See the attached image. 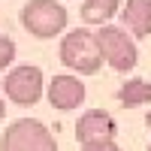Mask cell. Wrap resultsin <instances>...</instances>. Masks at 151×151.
<instances>
[{
	"instance_id": "cell-1",
	"label": "cell",
	"mask_w": 151,
	"mask_h": 151,
	"mask_svg": "<svg viewBox=\"0 0 151 151\" xmlns=\"http://www.w3.org/2000/svg\"><path fill=\"white\" fill-rule=\"evenodd\" d=\"M60 64L82 73V76H94L103 64V55H100V45H97V36L91 30H70L64 40H60Z\"/></svg>"
},
{
	"instance_id": "cell-2",
	"label": "cell",
	"mask_w": 151,
	"mask_h": 151,
	"mask_svg": "<svg viewBox=\"0 0 151 151\" xmlns=\"http://www.w3.org/2000/svg\"><path fill=\"white\" fill-rule=\"evenodd\" d=\"M0 151H58V142L42 121L18 118L0 136Z\"/></svg>"
},
{
	"instance_id": "cell-3",
	"label": "cell",
	"mask_w": 151,
	"mask_h": 151,
	"mask_svg": "<svg viewBox=\"0 0 151 151\" xmlns=\"http://www.w3.org/2000/svg\"><path fill=\"white\" fill-rule=\"evenodd\" d=\"M67 9L55 0H30L21 9V24L24 30L33 33L36 40H52L67 27Z\"/></svg>"
},
{
	"instance_id": "cell-4",
	"label": "cell",
	"mask_w": 151,
	"mask_h": 151,
	"mask_svg": "<svg viewBox=\"0 0 151 151\" xmlns=\"http://www.w3.org/2000/svg\"><path fill=\"white\" fill-rule=\"evenodd\" d=\"M94 36H97L100 55H103L118 73H127V70L136 67V60H139V48H136V42L127 36V30L115 27V24H103Z\"/></svg>"
},
{
	"instance_id": "cell-5",
	"label": "cell",
	"mask_w": 151,
	"mask_h": 151,
	"mask_svg": "<svg viewBox=\"0 0 151 151\" xmlns=\"http://www.w3.org/2000/svg\"><path fill=\"white\" fill-rule=\"evenodd\" d=\"M3 91H6V97L15 106L40 103V97H42V70L30 67V64H21L15 70H9L6 82H3Z\"/></svg>"
},
{
	"instance_id": "cell-6",
	"label": "cell",
	"mask_w": 151,
	"mask_h": 151,
	"mask_svg": "<svg viewBox=\"0 0 151 151\" xmlns=\"http://www.w3.org/2000/svg\"><path fill=\"white\" fill-rule=\"evenodd\" d=\"M85 85L76 79V76H55L52 85H48V103L58 112H73L85 103Z\"/></svg>"
},
{
	"instance_id": "cell-7",
	"label": "cell",
	"mask_w": 151,
	"mask_h": 151,
	"mask_svg": "<svg viewBox=\"0 0 151 151\" xmlns=\"http://www.w3.org/2000/svg\"><path fill=\"white\" fill-rule=\"evenodd\" d=\"M76 136H79L82 145H88V142H109V139H115V121H112L109 112L91 109V112H85L79 118Z\"/></svg>"
},
{
	"instance_id": "cell-8",
	"label": "cell",
	"mask_w": 151,
	"mask_h": 151,
	"mask_svg": "<svg viewBox=\"0 0 151 151\" xmlns=\"http://www.w3.org/2000/svg\"><path fill=\"white\" fill-rule=\"evenodd\" d=\"M121 18L133 36H148L151 33V0H124Z\"/></svg>"
},
{
	"instance_id": "cell-9",
	"label": "cell",
	"mask_w": 151,
	"mask_h": 151,
	"mask_svg": "<svg viewBox=\"0 0 151 151\" xmlns=\"http://www.w3.org/2000/svg\"><path fill=\"white\" fill-rule=\"evenodd\" d=\"M118 100L127 109H136V106H148L151 103V82L145 79H130L118 88Z\"/></svg>"
},
{
	"instance_id": "cell-10",
	"label": "cell",
	"mask_w": 151,
	"mask_h": 151,
	"mask_svg": "<svg viewBox=\"0 0 151 151\" xmlns=\"http://www.w3.org/2000/svg\"><path fill=\"white\" fill-rule=\"evenodd\" d=\"M118 6H121V0H85L82 3V18L88 21V24H103L118 12Z\"/></svg>"
},
{
	"instance_id": "cell-11",
	"label": "cell",
	"mask_w": 151,
	"mask_h": 151,
	"mask_svg": "<svg viewBox=\"0 0 151 151\" xmlns=\"http://www.w3.org/2000/svg\"><path fill=\"white\" fill-rule=\"evenodd\" d=\"M12 58H15V42L9 36H0V73L12 64Z\"/></svg>"
},
{
	"instance_id": "cell-12",
	"label": "cell",
	"mask_w": 151,
	"mask_h": 151,
	"mask_svg": "<svg viewBox=\"0 0 151 151\" xmlns=\"http://www.w3.org/2000/svg\"><path fill=\"white\" fill-rule=\"evenodd\" d=\"M82 151H121V148L115 145V139H109V142H88L82 145Z\"/></svg>"
},
{
	"instance_id": "cell-13",
	"label": "cell",
	"mask_w": 151,
	"mask_h": 151,
	"mask_svg": "<svg viewBox=\"0 0 151 151\" xmlns=\"http://www.w3.org/2000/svg\"><path fill=\"white\" fill-rule=\"evenodd\" d=\"M3 115H6V103H3V97H0V121H3Z\"/></svg>"
},
{
	"instance_id": "cell-14",
	"label": "cell",
	"mask_w": 151,
	"mask_h": 151,
	"mask_svg": "<svg viewBox=\"0 0 151 151\" xmlns=\"http://www.w3.org/2000/svg\"><path fill=\"white\" fill-rule=\"evenodd\" d=\"M145 124H148V130H151V112H148V115H145Z\"/></svg>"
},
{
	"instance_id": "cell-15",
	"label": "cell",
	"mask_w": 151,
	"mask_h": 151,
	"mask_svg": "<svg viewBox=\"0 0 151 151\" xmlns=\"http://www.w3.org/2000/svg\"><path fill=\"white\" fill-rule=\"evenodd\" d=\"M145 151H151V145H148V148H145Z\"/></svg>"
}]
</instances>
